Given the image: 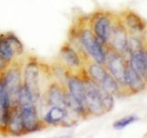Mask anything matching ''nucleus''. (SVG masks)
Returning a JSON list of instances; mask_svg holds the SVG:
<instances>
[{
  "instance_id": "obj_14",
  "label": "nucleus",
  "mask_w": 147,
  "mask_h": 138,
  "mask_svg": "<svg viewBox=\"0 0 147 138\" xmlns=\"http://www.w3.org/2000/svg\"><path fill=\"white\" fill-rule=\"evenodd\" d=\"M15 58L16 55L5 33H0V68L4 69Z\"/></svg>"
},
{
  "instance_id": "obj_15",
  "label": "nucleus",
  "mask_w": 147,
  "mask_h": 138,
  "mask_svg": "<svg viewBox=\"0 0 147 138\" xmlns=\"http://www.w3.org/2000/svg\"><path fill=\"white\" fill-rule=\"evenodd\" d=\"M99 86H101L106 91L114 97H119L122 95V87L109 72L103 78V80L101 81Z\"/></svg>"
},
{
  "instance_id": "obj_1",
  "label": "nucleus",
  "mask_w": 147,
  "mask_h": 138,
  "mask_svg": "<svg viewBox=\"0 0 147 138\" xmlns=\"http://www.w3.org/2000/svg\"><path fill=\"white\" fill-rule=\"evenodd\" d=\"M54 76V69L48 64L36 56L28 57L23 67V86L32 96L34 102L38 104L51 81H45L46 77Z\"/></svg>"
},
{
  "instance_id": "obj_4",
  "label": "nucleus",
  "mask_w": 147,
  "mask_h": 138,
  "mask_svg": "<svg viewBox=\"0 0 147 138\" xmlns=\"http://www.w3.org/2000/svg\"><path fill=\"white\" fill-rule=\"evenodd\" d=\"M105 47L106 63L104 66L122 89H126V72L129 60L124 54L113 50L107 44H105Z\"/></svg>"
},
{
  "instance_id": "obj_7",
  "label": "nucleus",
  "mask_w": 147,
  "mask_h": 138,
  "mask_svg": "<svg viewBox=\"0 0 147 138\" xmlns=\"http://www.w3.org/2000/svg\"><path fill=\"white\" fill-rule=\"evenodd\" d=\"M18 106H20V110L25 135H29V133L45 129L39 112L38 105L35 102H28Z\"/></svg>"
},
{
  "instance_id": "obj_8",
  "label": "nucleus",
  "mask_w": 147,
  "mask_h": 138,
  "mask_svg": "<svg viewBox=\"0 0 147 138\" xmlns=\"http://www.w3.org/2000/svg\"><path fill=\"white\" fill-rule=\"evenodd\" d=\"M58 60L60 66L69 71L79 72L85 66L84 60L69 41H65L60 48Z\"/></svg>"
},
{
  "instance_id": "obj_5",
  "label": "nucleus",
  "mask_w": 147,
  "mask_h": 138,
  "mask_svg": "<svg viewBox=\"0 0 147 138\" xmlns=\"http://www.w3.org/2000/svg\"><path fill=\"white\" fill-rule=\"evenodd\" d=\"M41 120L45 128L51 126L72 127L78 122L80 117L60 106H48V110L41 116Z\"/></svg>"
},
{
  "instance_id": "obj_13",
  "label": "nucleus",
  "mask_w": 147,
  "mask_h": 138,
  "mask_svg": "<svg viewBox=\"0 0 147 138\" xmlns=\"http://www.w3.org/2000/svg\"><path fill=\"white\" fill-rule=\"evenodd\" d=\"M129 64L147 82V66L145 63L144 48L138 49L129 53Z\"/></svg>"
},
{
  "instance_id": "obj_12",
  "label": "nucleus",
  "mask_w": 147,
  "mask_h": 138,
  "mask_svg": "<svg viewBox=\"0 0 147 138\" xmlns=\"http://www.w3.org/2000/svg\"><path fill=\"white\" fill-rule=\"evenodd\" d=\"M146 81L133 69L128 62L126 72V89L130 94H137L144 91L146 87Z\"/></svg>"
},
{
  "instance_id": "obj_10",
  "label": "nucleus",
  "mask_w": 147,
  "mask_h": 138,
  "mask_svg": "<svg viewBox=\"0 0 147 138\" xmlns=\"http://www.w3.org/2000/svg\"><path fill=\"white\" fill-rule=\"evenodd\" d=\"M5 135H25L20 106L18 104L11 105L9 109L6 129H5Z\"/></svg>"
},
{
  "instance_id": "obj_16",
  "label": "nucleus",
  "mask_w": 147,
  "mask_h": 138,
  "mask_svg": "<svg viewBox=\"0 0 147 138\" xmlns=\"http://www.w3.org/2000/svg\"><path fill=\"white\" fill-rule=\"evenodd\" d=\"M5 36H6L7 41L12 47L16 57L20 56V55L24 53V46H23L20 40L18 39L15 34L12 33V32H6Z\"/></svg>"
},
{
  "instance_id": "obj_9",
  "label": "nucleus",
  "mask_w": 147,
  "mask_h": 138,
  "mask_svg": "<svg viewBox=\"0 0 147 138\" xmlns=\"http://www.w3.org/2000/svg\"><path fill=\"white\" fill-rule=\"evenodd\" d=\"M128 30L119 17H114L107 45L126 56L128 47Z\"/></svg>"
},
{
  "instance_id": "obj_3",
  "label": "nucleus",
  "mask_w": 147,
  "mask_h": 138,
  "mask_svg": "<svg viewBox=\"0 0 147 138\" xmlns=\"http://www.w3.org/2000/svg\"><path fill=\"white\" fill-rule=\"evenodd\" d=\"M25 62L15 58L2 70V80L9 95L11 105L18 104V97L23 86V67Z\"/></svg>"
},
{
  "instance_id": "obj_11",
  "label": "nucleus",
  "mask_w": 147,
  "mask_h": 138,
  "mask_svg": "<svg viewBox=\"0 0 147 138\" xmlns=\"http://www.w3.org/2000/svg\"><path fill=\"white\" fill-rule=\"evenodd\" d=\"M121 20L128 30L133 33H142L147 27V23L140 15L132 10H126L122 12Z\"/></svg>"
},
{
  "instance_id": "obj_2",
  "label": "nucleus",
  "mask_w": 147,
  "mask_h": 138,
  "mask_svg": "<svg viewBox=\"0 0 147 138\" xmlns=\"http://www.w3.org/2000/svg\"><path fill=\"white\" fill-rule=\"evenodd\" d=\"M86 89V103L89 116H102L114 107V96L106 91L87 76L85 66L80 70Z\"/></svg>"
},
{
  "instance_id": "obj_18",
  "label": "nucleus",
  "mask_w": 147,
  "mask_h": 138,
  "mask_svg": "<svg viewBox=\"0 0 147 138\" xmlns=\"http://www.w3.org/2000/svg\"><path fill=\"white\" fill-rule=\"evenodd\" d=\"M144 56H145V63H146V66H147V49L144 48Z\"/></svg>"
},
{
  "instance_id": "obj_6",
  "label": "nucleus",
  "mask_w": 147,
  "mask_h": 138,
  "mask_svg": "<svg viewBox=\"0 0 147 138\" xmlns=\"http://www.w3.org/2000/svg\"><path fill=\"white\" fill-rule=\"evenodd\" d=\"M114 16L109 11L99 10L95 12L89 18L88 24L95 36L101 43L107 44L109 38Z\"/></svg>"
},
{
  "instance_id": "obj_17",
  "label": "nucleus",
  "mask_w": 147,
  "mask_h": 138,
  "mask_svg": "<svg viewBox=\"0 0 147 138\" xmlns=\"http://www.w3.org/2000/svg\"><path fill=\"white\" fill-rule=\"evenodd\" d=\"M138 121V117L135 115H130V116L123 117L121 119L118 120V121L113 122V128L116 130H121V129L125 128L129 125H131V123L135 122Z\"/></svg>"
}]
</instances>
